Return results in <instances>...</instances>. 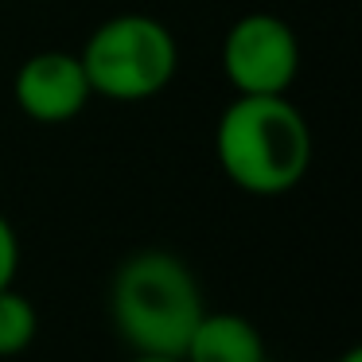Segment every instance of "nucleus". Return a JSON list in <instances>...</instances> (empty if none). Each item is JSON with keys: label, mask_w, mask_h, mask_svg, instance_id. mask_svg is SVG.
Wrapping results in <instances>:
<instances>
[{"label": "nucleus", "mask_w": 362, "mask_h": 362, "mask_svg": "<svg viewBox=\"0 0 362 362\" xmlns=\"http://www.w3.org/2000/svg\"><path fill=\"white\" fill-rule=\"evenodd\" d=\"M222 74L242 98L288 94L300 74V40L288 20L245 12L222 35Z\"/></svg>", "instance_id": "4"}, {"label": "nucleus", "mask_w": 362, "mask_h": 362, "mask_svg": "<svg viewBox=\"0 0 362 362\" xmlns=\"http://www.w3.org/2000/svg\"><path fill=\"white\" fill-rule=\"evenodd\" d=\"M20 113L40 125H66L90 105L94 90L74 51H35L12 78Z\"/></svg>", "instance_id": "5"}, {"label": "nucleus", "mask_w": 362, "mask_h": 362, "mask_svg": "<svg viewBox=\"0 0 362 362\" xmlns=\"http://www.w3.org/2000/svg\"><path fill=\"white\" fill-rule=\"evenodd\" d=\"M129 362H180V358H168V354H133Z\"/></svg>", "instance_id": "9"}, {"label": "nucleus", "mask_w": 362, "mask_h": 362, "mask_svg": "<svg viewBox=\"0 0 362 362\" xmlns=\"http://www.w3.org/2000/svg\"><path fill=\"white\" fill-rule=\"evenodd\" d=\"M180 362H269L265 339L238 312H203Z\"/></svg>", "instance_id": "6"}, {"label": "nucleus", "mask_w": 362, "mask_h": 362, "mask_svg": "<svg viewBox=\"0 0 362 362\" xmlns=\"http://www.w3.org/2000/svg\"><path fill=\"white\" fill-rule=\"evenodd\" d=\"M203 312L199 276L168 250L129 253L110 281V320L133 354L180 358Z\"/></svg>", "instance_id": "2"}, {"label": "nucleus", "mask_w": 362, "mask_h": 362, "mask_svg": "<svg viewBox=\"0 0 362 362\" xmlns=\"http://www.w3.org/2000/svg\"><path fill=\"white\" fill-rule=\"evenodd\" d=\"M35 335H40V312H35V304L16 284L0 288V358L24 354L35 343Z\"/></svg>", "instance_id": "7"}, {"label": "nucleus", "mask_w": 362, "mask_h": 362, "mask_svg": "<svg viewBox=\"0 0 362 362\" xmlns=\"http://www.w3.org/2000/svg\"><path fill=\"white\" fill-rule=\"evenodd\" d=\"M78 59L90 90L110 102H148L180 74V43L172 28L144 12H121L98 24Z\"/></svg>", "instance_id": "3"}, {"label": "nucleus", "mask_w": 362, "mask_h": 362, "mask_svg": "<svg viewBox=\"0 0 362 362\" xmlns=\"http://www.w3.org/2000/svg\"><path fill=\"white\" fill-rule=\"evenodd\" d=\"M16 273H20V238L16 226L0 214V288L16 284Z\"/></svg>", "instance_id": "8"}, {"label": "nucleus", "mask_w": 362, "mask_h": 362, "mask_svg": "<svg viewBox=\"0 0 362 362\" xmlns=\"http://www.w3.org/2000/svg\"><path fill=\"white\" fill-rule=\"evenodd\" d=\"M335 362H362V351H358V346H351V351H343Z\"/></svg>", "instance_id": "10"}, {"label": "nucleus", "mask_w": 362, "mask_h": 362, "mask_svg": "<svg viewBox=\"0 0 362 362\" xmlns=\"http://www.w3.org/2000/svg\"><path fill=\"white\" fill-rule=\"evenodd\" d=\"M218 168L238 191L273 199L292 191L312 168V129L288 94L242 98L222 110L214 129Z\"/></svg>", "instance_id": "1"}]
</instances>
